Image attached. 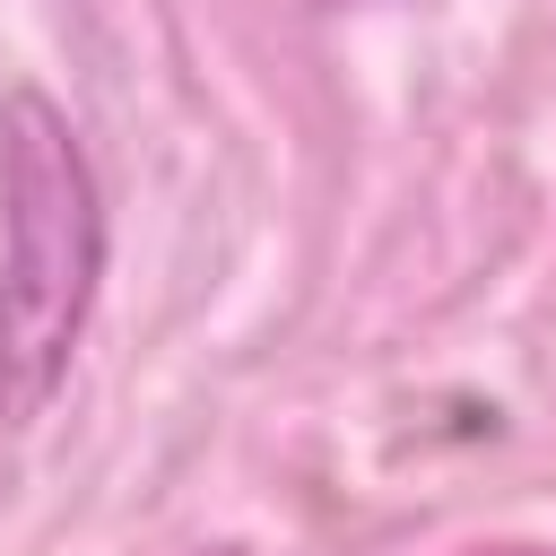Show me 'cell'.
Returning a JSON list of instances; mask_svg holds the SVG:
<instances>
[{
    "instance_id": "6da1fadb",
    "label": "cell",
    "mask_w": 556,
    "mask_h": 556,
    "mask_svg": "<svg viewBox=\"0 0 556 556\" xmlns=\"http://www.w3.org/2000/svg\"><path fill=\"white\" fill-rule=\"evenodd\" d=\"M104 287V200L43 87L0 96V426H35L70 382Z\"/></svg>"
}]
</instances>
